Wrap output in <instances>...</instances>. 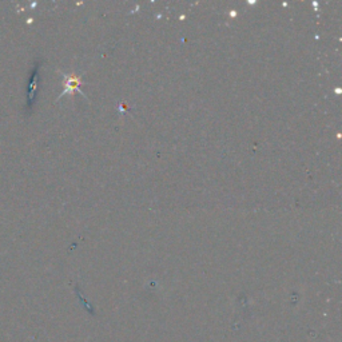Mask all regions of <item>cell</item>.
<instances>
[{
	"label": "cell",
	"mask_w": 342,
	"mask_h": 342,
	"mask_svg": "<svg viewBox=\"0 0 342 342\" xmlns=\"http://www.w3.org/2000/svg\"><path fill=\"white\" fill-rule=\"evenodd\" d=\"M38 68H39V66L35 67V70H33L32 73V78H31L30 80V87H28V104H32L33 103V95H35V90H37V82H38Z\"/></svg>",
	"instance_id": "obj_2"
},
{
	"label": "cell",
	"mask_w": 342,
	"mask_h": 342,
	"mask_svg": "<svg viewBox=\"0 0 342 342\" xmlns=\"http://www.w3.org/2000/svg\"><path fill=\"white\" fill-rule=\"evenodd\" d=\"M64 82H63V91L60 94V97L58 99H60L62 97H64L66 94H74V93H79L83 98H86V95L83 94V91L80 90V86H82V80L78 75L75 74H63Z\"/></svg>",
	"instance_id": "obj_1"
}]
</instances>
